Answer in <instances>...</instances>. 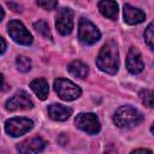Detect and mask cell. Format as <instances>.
I'll use <instances>...</instances> for the list:
<instances>
[{"mask_svg": "<svg viewBox=\"0 0 154 154\" xmlns=\"http://www.w3.org/2000/svg\"><path fill=\"white\" fill-rule=\"evenodd\" d=\"M5 51H6V42H5V40L0 36V54H2Z\"/></svg>", "mask_w": 154, "mask_h": 154, "instance_id": "22", "label": "cell"}, {"mask_svg": "<svg viewBox=\"0 0 154 154\" xmlns=\"http://www.w3.org/2000/svg\"><path fill=\"white\" fill-rule=\"evenodd\" d=\"M146 19V14L140 8H136L131 5H125L124 6V20L125 23L130 25L140 24Z\"/></svg>", "mask_w": 154, "mask_h": 154, "instance_id": "12", "label": "cell"}, {"mask_svg": "<svg viewBox=\"0 0 154 154\" xmlns=\"http://www.w3.org/2000/svg\"><path fill=\"white\" fill-rule=\"evenodd\" d=\"M46 147V142L41 138V137H31L29 140H25L23 142H20L17 146V149L20 153H38L42 152Z\"/></svg>", "mask_w": 154, "mask_h": 154, "instance_id": "11", "label": "cell"}, {"mask_svg": "<svg viewBox=\"0 0 154 154\" xmlns=\"http://www.w3.org/2000/svg\"><path fill=\"white\" fill-rule=\"evenodd\" d=\"M55 25L61 35H69L73 29V11L67 7H63L58 11Z\"/></svg>", "mask_w": 154, "mask_h": 154, "instance_id": "8", "label": "cell"}, {"mask_svg": "<svg viewBox=\"0 0 154 154\" xmlns=\"http://www.w3.org/2000/svg\"><path fill=\"white\" fill-rule=\"evenodd\" d=\"M99 10L102 16L109 19H116L118 14V4L114 0H100Z\"/></svg>", "mask_w": 154, "mask_h": 154, "instance_id": "14", "label": "cell"}, {"mask_svg": "<svg viewBox=\"0 0 154 154\" xmlns=\"http://www.w3.org/2000/svg\"><path fill=\"white\" fill-rule=\"evenodd\" d=\"M126 67L134 75L142 72L144 69V63L142 60V55H141L140 51L135 47H131L129 49V53L126 57Z\"/></svg>", "mask_w": 154, "mask_h": 154, "instance_id": "10", "label": "cell"}, {"mask_svg": "<svg viewBox=\"0 0 154 154\" xmlns=\"http://www.w3.org/2000/svg\"><path fill=\"white\" fill-rule=\"evenodd\" d=\"M75 124L78 129L90 135L97 134L101 128L97 117L93 113H79L75 118Z\"/></svg>", "mask_w": 154, "mask_h": 154, "instance_id": "7", "label": "cell"}, {"mask_svg": "<svg viewBox=\"0 0 154 154\" xmlns=\"http://www.w3.org/2000/svg\"><path fill=\"white\" fill-rule=\"evenodd\" d=\"M153 23H149L144 30V40L150 49L154 48V31H153Z\"/></svg>", "mask_w": 154, "mask_h": 154, "instance_id": "19", "label": "cell"}, {"mask_svg": "<svg viewBox=\"0 0 154 154\" xmlns=\"http://www.w3.org/2000/svg\"><path fill=\"white\" fill-rule=\"evenodd\" d=\"M71 114H72V109L66 106H63L59 103H53L48 106V116L53 120L64 122V120H67Z\"/></svg>", "mask_w": 154, "mask_h": 154, "instance_id": "13", "label": "cell"}, {"mask_svg": "<svg viewBox=\"0 0 154 154\" xmlns=\"http://www.w3.org/2000/svg\"><path fill=\"white\" fill-rule=\"evenodd\" d=\"M140 97L142 100V102L147 106V107H153V91L149 89H144L140 91Z\"/></svg>", "mask_w": 154, "mask_h": 154, "instance_id": "20", "label": "cell"}, {"mask_svg": "<svg viewBox=\"0 0 154 154\" xmlns=\"http://www.w3.org/2000/svg\"><path fill=\"white\" fill-rule=\"evenodd\" d=\"M4 14H5V13H4V10H2V7L0 6V22L2 20V18H4Z\"/></svg>", "mask_w": 154, "mask_h": 154, "instance_id": "24", "label": "cell"}, {"mask_svg": "<svg viewBox=\"0 0 154 154\" xmlns=\"http://www.w3.org/2000/svg\"><path fill=\"white\" fill-rule=\"evenodd\" d=\"M2 84H4V77H2V75L0 73V89L2 88Z\"/></svg>", "mask_w": 154, "mask_h": 154, "instance_id": "25", "label": "cell"}, {"mask_svg": "<svg viewBox=\"0 0 154 154\" xmlns=\"http://www.w3.org/2000/svg\"><path fill=\"white\" fill-rule=\"evenodd\" d=\"M17 70L20 72H28L31 69V60L25 55H18L16 59Z\"/></svg>", "mask_w": 154, "mask_h": 154, "instance_id": "17", "label": "cell"}, {"mask_svg": "<svg viewBox=\"0 0 154 154\" xmlns=\"http://www.w3.org/2000/svg\"><path fill=\"white\" fill-rule=\"evenodd\" d=\"M37 5L43 10L51 11L58 6V0H37Z\"/></svg>", "mask_w": 154, "mask_h": 154, "instance_id": "21", "label": "cell"}, {"mask_svg": "<svg viewBox=\"0 0 154 154\" xmlns=\"http://www.w3.org/2000/svg\"><path fill=\"white\" fill-rule=\"evenodd\" d=\"M30 88H31V90L36 94V96L40 100H46L47 99L49 88H48V83H47V81L45 78H36V79H34L30 83Z\"/></svg>", "mask_w": 154, "mask_h": 154, "instance_id": "16", "label": "cell"}, {"mask_svg": "<svg viewBox=\"0 0 154 154\" xmlns=\"http://www.w3.org/2000/svg\"><path fill=\"white\" fill-rule=\"evenodd\" d=\"M7 31L8 35L12 37V40L19 45L29 46L32 42V36L28 31V29L24 26V24L19 20H11L7 24Z\"/></svg>", "mask_w": 154, "mask_h": 154, "instance_id": "6", "label": "cell"}, {"mask_svg": "<svg viewBox=\"0 0 154 154\" xmlns=\"http://www.w3.org/2000/svg\"><path fill=\"white\" fill-rule=\"evenodd\" d=\"M54 90L61 100L72 101L81 96V88L70 79L58 78L54 81Z\"/></svg>", "mask_w": 154, "mask_h": 154, "instance_id": "3", "label": "cell"}, {"mask_svg": "<svg viewBox=\"0 0 154 154\" xmlns=\"http://www.w3.org/2000/svg\"><path fill=\"white\" fill-rule=\"evenodd\" d=\"M34 28L42 36H45L47 38H51V30H49V26H48L47 22H45V20H37V22L34 23Z\"/></svg>", "mask_w": 154, "mask_h": 154, "instance_id": "18", "label": "cell"}, {"mask_svg": "<svg viewBox=\"0 0 154 154\" xmlns=\"http://www.w3.org/2000/svg\"><path fill=\"white\" fill-rule=\"evenodd\" d=\"M32 126H34V122L29 118H23V117L11 118L5 123V130L12 137H19L26 134L32 129Z\"/></svg>", "mask_w": 154, "mask_h": 154, "instance_id": "4", "label": "cell"}, {"mask_svg": "<svg viewBox=\"0 0 154 154\" xmlns=\"http://www.w3.org/2000/svg\"><path fill=\"white\" fill-rule=\"evenodd\" d=\"M67 70H69V72H70L73 77L81 78V79L85 78V77L88 76V73H89V67H88V65L84 64V63L81 61V60H73L72 63H70L69 66H67Z\"/></svg>", "mask_w": 154, "mask_h": 154, "instance_id": "15", "label": "cell"}, {"mask_svg": "<svg viewBox=\"0 0 154 154\" xmlns=\"http://www.w3.org/2000/svg\"><path fill=\"white\" fill-rule=\"evenodd\" d=\"M113 122L118 128L129 129L142 123L143 114L131 106H120L114 113Z\"/></svg>", "mask_w": 154, "mask_h": 154, "instance_id": "2", "label": "cell"}, {"mask_svg": "<svg viewBox=\"0 0 154 154\" xmlns=\"http://www.w3.org/2000/svg\"><path fill=\"white\" fill-rule=\"evenodd\" d=\"M132 153H152V150H149V149H135V150H132Z\"/></svg>", "mask_w": 154, "mask_h": 154, "instance_id": "23", "label": "cell"}, {"mask_svg": "<svg viewBox=\"0 0 154 154\" xmlns=\"http://www.w3.org/2000/svg\"><path fill=\"white\" fill-rule=\"evenodd\" d=\"M99 29L88 19L82 18L78 25V38L83 45H94L100 40Z\"/></svg>", "mask_w": 154, "mask_h": 154, "instance_id": "5", "label": "cell"}, {"mask_svg": "<svg viewBox=\"0 0 154 154\" xmlns=\"http://www.w3.org/2000/svg\"><path fill=\"white\" fill-rule=\"evenodd\" d=\"M96 65L106 73H117L119 69V53L114 41H108L102 46L99 55L96 57Z\"/></svg>", "mask_w": 154, "mask_h": 154, "instance_id": "1", "label": "cell"}, {"mask_svg": "<svg viewBox=\"0 0 154 154\" xmlns=\"http://www.w3.org/2000/svg\"><path fill=\"white\" fill-rule=\"evenodd\" d=\"M32 107H34V102H32L31 97L29 96V94L24 90L17 91L6 102V109H8V111L28 109V108H32Z\"/></svg>", "mask_w": 154, "mask_h": 154, "instance_id": "9", "label": "cell"}]
</instances>
